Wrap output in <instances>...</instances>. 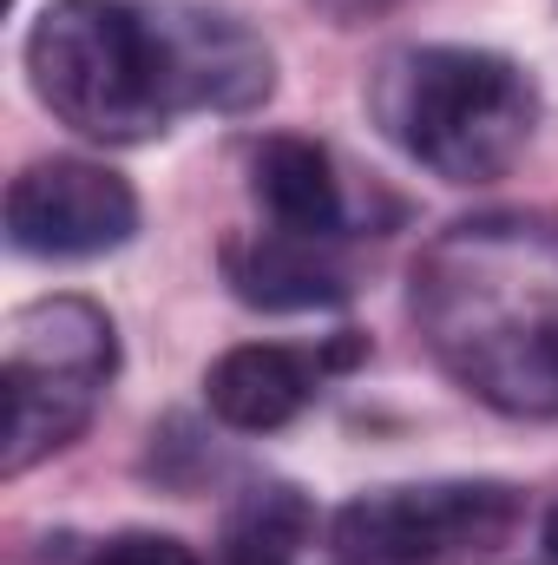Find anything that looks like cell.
I'll return each instance as SVG.
<instances>
[{
    "label": "cell",
    "instance_id": "1",
    "mask_svg": "<svg viewBox=\"0 0 558 565\" xmlns=\"http://www.w3.org/2000/svg\"><path fill=\"white\" fill-rule=\"evenodd\" d=\"M40 106L99 145H139L184 113H250L270 99V46L211 7L46 0L26 33Z\"/></svg>",
    "mask_w": 558,
    "mask_h": 565
},
{
    "label": "cell",
    "instance_id": "2",
    "mask_svg": "<svg viewBox=\"0 0 558 565\" xmlns=\"http://www.w3.org/2000/svg\"><path fill=\"white\" fill-rule=\"evenodd\" d=\"M433 355L506 415H558V224H453L415 264Z\"/></svg>",
    "mask_w": 558,
    "mask_h": 565
},
{
    "label": "cell",
    "instance_id": "3",
    "mask_svg": "<svg viewBox=\"0 0 558 565\" xmlns=\"http://www.w3.org/2000/svg\"><path fill=\"white\" fill-rule=\"evenodd\" d=\"M368 106L382 132L447 184L506 178L539 132V86L526 66L480 46H408L382 60Z\"/></svg>",
    "mask_w": 558,
    "mask_h": 565
},
{
    "label": "cell",
    "instance_id": "4",
    "mask_svg": "<svg viewBox=\"0 0 558 565\" xmlns=\"http://www.w3.org/2000/svg\"><path fill=\"white\" fill-rule=\"evenodd\" d=\"M112 369H119V335L99 302L53 296L20 309L7 329V369H0V395H7L0 473L20 480L33 460L79 440L112 388Z\"/></svg>",
    "mask_w": 558,
    "mask_h": 565
},
{
    "label": "cell",
    "instance_id": "5",
    "mask_svg": "<svg viewBox=\"0 0 558 565\" xmlns=\"http://www.w3.org/2000/svg\"><path fill=\"white\" fill-rule=\"evenodd\" d=\"M519 520L526 493L506 480H427L348 500L329 540L348 565H466L500 553Z\"/></svg>",
    "mask_w": 558,
    "mask_h": 565
},
{
    "label": "cell",
    "instance_id": "6",
    "mask_svg": "<svg viewBox=\"0 0 558 565\" xmlns=\"http://www.w3.org/2000/svg\"><path fill=\"white\" fill-rule=\"evenodd\" d=\"M139 231V198L93 158H40L7 184V244L20 257H99Z\"/></svg>",
    "mask_w": 558,
    "mask_h": 565
},
{
    "label": "cell",
    "instance_id": "7",
    "mask_svg": "<svg viewBox=\"0 0 558 565\" xmlns=\"http://www.w3.org/2000/svg\"><path fill=\"white\" fill-rule=\"evenodd\" d=\"M362 355V342H329V349H282V342H244L230 355L211 362L204 375V402L211 415L237 434H277L289 427L335 369H348Z\"/></svg>",
    "mask_w": 558,
    "mask_h": 565
},
{
    "label": "cell",
    "instance_id": "8",
    "mask_svg": "<svg viewBox=\"0 0 558 565\" xmlns=\"http://www.w3.org/2000/svg\"><path fill=\"white\" fill-rule=\"evenodd\" d=\"M224 282L257 302V309H329L355 282L335 257V237H302V231H244L224 244Z\"/></svg>",
    "mask_w": 558,
    "mask_h": 565
},
{
    "label": "cell",
    "instance_id": "9",
    "mask_svg": "<svg viewBox=\"0 0 558 565\" xmlns=\"http://www.w3.org/2000/svg\"><path fill=\"white\" fill-rule=\"evenodd\" d=\"M250 191L277 231L342 237V178H335V158L315 139H296V132L264 139L250 151Z\"/></svg>",
    "mask_w": 558,
    "mask_h": 565
},
{
    "label": "cell",
    "instance_id": "10",
    "mask_svg": "<svg viewBox=\"0 0 558 565\" xmlns=\"http://www.w3.org/2000/svg\"><path fill=\"white\" fill-rule=\"evenodd\" d=\"M315 533V513L296 487H250L224 520V565H289Z\"/></svg>",
    "mask_w": 558,
    "mask_h": 565
},
{
    "label": "cell",
    "instance_id": "11",
    "mask_svg": "<svg viewBox=\"0 0 558 565\" xmlns=\"http://www.w3.org/2000/svg\"><path fill=\"white\" fill-rule=\"evenodd\" d=\"M86 565H197V553L171 533H119V540L93 546Z\"/></svg>",
    "mask_w": 558,
    "mask_h": 565
},
{
    "label": "cell",
    "instance_id": "12",
    "mask_svg": "<svg viewBox=\"0 0 558 565\" xmlns=\"http://www.w3.org/2000/svg\"><path fill=\"white\" fill-rule=\"evenodd\" d=\"M546 553H552V559H558V513H552V520H546Z\"/></svg>",
    "mask_w": 558,
    "mask_h": 565
},
{
    "label": "cell",
    "instance_id": "13",
    "mask_svg": "<svg viewBox=\"0 0 558 565\" xmlns=\"http://www.w3.org/2000/svg\"><path fill=\"white\" fill-rule=\"evenodd\" d=\"M335 7H375V0H335Z\"/></svg>",
    "mask_w": 558,
    "mask_h": 565
}]
</instances>
